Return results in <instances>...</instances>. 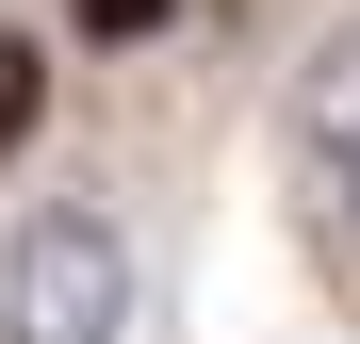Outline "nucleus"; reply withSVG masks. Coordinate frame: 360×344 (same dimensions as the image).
Here are the masks:
<instances>
[{"mask_svg":"<svg viewBox=\"0 0 360 344\" xmlns=\"http://www.w3.org/2000/svg\"><path fill=\"white\" fill-rule=\"evenodd\" d=\"M33 115H49V49H33V33H0V164H17Z\"/></svg>","mask_w":360,"mask_h":344,"instance_id":"7ed1b4c3","label":"nucleus"},{"mask_svg":"<svg viewBox=\"0 0 360 344\" xmlns=\"http://www.w3.org/2000/svg\"><path fill=\"white\" fill-rule=\"evenodd\" d=\"M164 17H180V0H66V33H82V49H148Z\"/></svg>","mask_w":360,"mask_h":344,"instance_id":"20e7f679","label":"nucleus"},{"mask_svg":"<svg viewBox=\"0 0 360 344\" xmlns=\"http://www.w3.org/2000/svg\"><path fill=\"white\" fill-rule=\"evenodd\" d=\"M295 164H311L328 229L360 246V17H344V33H311V66H295Z\"/></svg>","mask_w":360,"mask_h":344,"instance_id":"f03ea898","label":"nucleus"},{"mask_svg":"<svg viewBox=\"0 0 360 344\" xmlns=\"http://www.w3.org/2000/svg\"><path fill=\"white\" fill-rule=\"evenodd\" d=\"M148 328V246L115 197H33L0 229V344H131Z\"/></svg>","mask_w":360,"mask_h":344,"instance_id":"f257e3e1","label":"nucleus"}]
</instances>
